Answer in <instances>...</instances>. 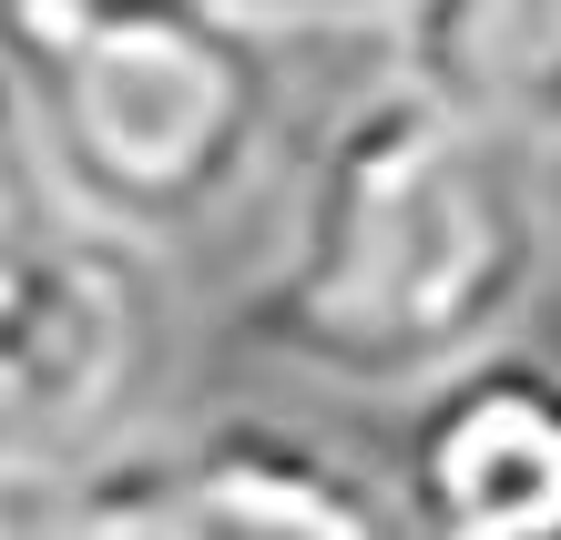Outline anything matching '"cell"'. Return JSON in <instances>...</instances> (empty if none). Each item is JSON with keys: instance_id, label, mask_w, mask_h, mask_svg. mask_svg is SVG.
Wrapping results in <instances>:
<instances>
[{"instance_id": "cell-5", "label": "cell", "mask_w": 561, "mask_h": 540, "mask_svg": "<svg viewBox=\"0 0 561 540\" xmlns=\"http://www.w3.org/2000/svg\"><path fill=\"white\" fill-rule=\"evenodd\" d=\"M163 540H409L388 469L296 428V418H205L153 449Z\"/></svg>"}, {"instance_id": "cell-7", "label": "cell", "mask_w": 561, "mask_h": 540, "mask_svg": "<svg viewBox=\"0 0 561 540\" xmlns=\"http://www.w3.org/2000/svg\"><path fill=\"white\" fill-rule=\"evenodd\" d=\"M51 225H72V194L51 184V163H42V143H31L11 82H0V255L31 245V234H51Z\"/></svg>"}, {"instance_id": "cell-2", "label": "cell", "mask_w": 561, "mask_h": 540, "mask_svg": "<svg viewBox=\"0 0 561 540\" xmlns=\"http://www.w3.org/2000/svg\"><path fill=\"white\" fill-rule=\"evenodd\" d=\"M0 82L82 225L184 245L276 143V31L236 0H0Z\"/></svg>"}, {"instance_id": "cell-9", "label": "cell", "mask_w": 561, "mask_h": 540, "mask_svg": "<svg viewBox=\"0 0 561 540\" xmlns=\"http://www.w3.org/2000/svg\"><path fill=\"white\" fill-rule=\"evenodd\" d=\"M236 11L266 31H368V21H399L409 0H236Z\"/></svg>"}, {"instance_id": "cell-8", "label": "cell", "mask_w": 561, "mask_h": 540, "mask_svg": "<svg viewBox=\"0 0 561 540\" xmlns=\"http://www.w3.org/2000/svg\"><path fill=\"white\" fill-rule=\"evenodd\" d=\"M61 459L42 469H0V540H61Z\"/></svg>"}, {"instance_id": "cell-1", "label": "cell", "mask_w": 561, "mask_h": 540, "mask_svg": "<svg viewBox=\"0 0 561 540\" xmlns=\"http://www.w3.org/2000/svg\"><path fill=\"white\" fill-rule=\"evenodd\" d=\"M551 276L541 153L388 72L317 133L276 255L245 286V347L317 388L419 398L520 336Z\"/></svg>"}, {"instance_id": "cell-4", "label": "cell", "mask_w": 561, "mask_h": 540, "mask_svg": "<svg viewBox=\"0 0 561 540\" xmlns=\"http://www.w3.org/2000/svg\"><path fill=\"white\" fill-rule=\"evenodd\" d=\"M388 490L409 540H561V357L501 336L428 378Z\"/></svg>"}, {"instance_id": "cell-6", "label": "cell", "mask_w": 561, "mask_h": 540, "mask_svg": "<svg viewBox=\"0 0 561 540\" xmlns=\"http://www.w3.org/2000/svg\"><path fill=\"white\" fill-rule=\"evenodd\" d=\"M399 82L520 153H561V0H409Z\"/></svg>"}, {"instance_id": "cell-10", "label": "cell", "mask_w": 561, "mask_h": 540, "mask_svg": "<svg viewBox=\"0 0 561 540\" xmlns=\"http://www.w3.org/2000/svg\"><path fill=\"white\" fill-rule=\"evenodd\" d=\"M0 469H11V449H0Z\"/></svg>"}, {"instance_id": "cell-3", "label": "cell", "mask_w": 561, "mask_h": 540, "mask_svg": "<svg viewBox=\"0 0 561 540\" xmlns=\"http://www.w3.org/2000/svg\"><path fill=\"white\" fill-rule=\"evenodd\" d=\"M144 336H153L144 245L72 215L0 255V449L11 469L72 459L134 398Z\"/></svg>"}]
</instances>
